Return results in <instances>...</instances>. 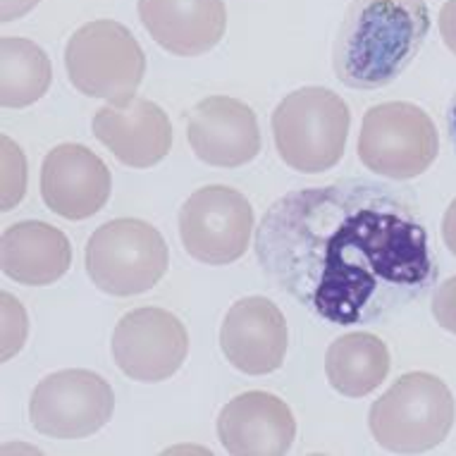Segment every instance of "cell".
Returning <instances> with one entry per match:
<instances>
[{
    "label": "cell",
    "instance_id": "ac0fdd59",
    "mask_svg": "<svg viewBox=\"0 0 456 456\" xmlns=\"http://www.w3.org/2000/svg\"><path fill=\"white\" fill-rule=\"evenodd\" d=\"M389 373V352L380 337L349 332L337 337L325 354V375L335 392L359 399L380 387Z\"/></svg>",
    "mask_w": 456,
    "mask_h": 456
},
{
    "label": "cell",
    "instance_id": "484cf974",
    "mask_svg": "<svg viewBox=\"0 0 456 456\" xmlns=\"http://www.w3.org/2000/svg\"><path fill=\"white\" fill-rule=\"evenodd\" d=\"M447 132L452 139V146L456 149V96L452 98V103L447 108Z\"/></svg>",
    "mask_w": 456,
    "mask_h": 456
},
{
    "label": "cell",
    "instance_id": "8992f818",
    "mask_svg": "<svg viewBox=\"0 0 456 456\" xmlns=\"http://www.w3.org/2000/svg\"><path fill=\"white\" fill-rule=\"evenodd\" d=\"M170 265L163 234L136 217H118L86 241V273L110 297H136L156 287Z\"/></svg>",
    "mask_w": 456,
    "mask_h": 456
},
{
    "label": "cell",
    "instance_id": "d6986e66",
    "mask_svg": "<svg viewBox=\"0 0 456 456\" xmlns=\"http://www.w3.org/2000/svg\"><path fill=\"white\" fill-rule=\"evenodd\" d=\"M51 58L29 38L3 37L0 41V103L27 108L45 96L51 86Z\"/></svg>",
    "mask_w": 456,
    "mask_h": 456
},
{
    "label": "cell",
    "instance_id": "d4e9b609",
    "mask_svg": "<svg viewBox=\"0 0 456 456\" xmlns=\"http://www.w3.org/2000/svg\"><path fill=\"white\" fill-rule=\"evenodd\" d=\"M442 240H444L449 251L456 256V199L449 203L444 220H442Z\"/></svg>",
    "mask_w": 456,
    "mask_h": 456
},
{
    "label": "cell",
    "instance_id": "44dd1931",
    "mask_svg": "<svg viewBox=\"0 0 456 456\" xmlns=\"http://www.w3.org/2000/svg\"><path fill=\"white\" fill-rule=\"evenodd\" d=\"M0 361H10L27 342L29 318L20 301L10 292L0 294Z\"/></svg>",
    "mask_w": 456,
    "mask_h": 456
},
{
    "label": "cell",
    "instance_id": "52a82bcc",
    "mask_svg": "<svg viewBox=\"0 0 456 456\" xmlns=\"http://www.w3.org/2000/svg\"><path fill=\"white\" fill-rule=\"evenodd\" d=\"M440 139L430 115L404 101L368 108L361 122L359 158L368 170L389 180H413L435 163Z\"/></svg>",
    "mask_w": 456,
    "mask_h": 456
},
{
    "label": "cell",
    "instance_id": "3957f363",
    "mask_svg": "<svg viewBox=\"0 0 456 456\" xmlns=\"http://www.w3.org/2000/svg\"><path fill=\"white\" fill-rule=\"evenodd\" d=\"M270 125L284 165L297 173L318 175L345 156L352 112L332 89L304 86L277 103Z\"/></svg>",
    "mask_w": 456,
    "mask_h": 456
},
{
    "label": "cell",
    "instance_id": "4fadbf2b",
    "mask_svg": "<svg viewBox=\"0 0 456 456\" xmlns=\"http://www.w3.org/2000/svg\"><path fill=\"white\" fill-rule=\"evenodd\" d=\"M289 330L277 304L247 297L230 306L220 328V349L227 363L247 375H268L282 368Z\"/></svg>",
    "mask_w": 456,
    "mask_h": 456
},
{
    "label": "cell",
    "instance_id": "ffe728a7",
    "mask_svg": "<svg viewBox=\"0 0 456 456\" xmlns=\"http://www.w3.org/2000/svg\"><path fill=\"white\" fill-rule=\"evenodd\" d=\"M0 208L12 210L27 191V158L10 136H0Z\"/></svg>",
    "mask_w": 456,
    "mask_h": 456
},
{
    "label": "cell",
    "instance_id": "2e32d148",
    "mask_svg": "<svg viewBox=\"0 0 456 456\" xmlns=\"http://www.w3.org/2000/svg\"><path fill=\"white\" fill-rule=\"evenodd\" d=\"M136 10L151 38L182 58L213 51L227 29L224 0H139Z\"/></svg>",
    "mask_w": 456,
    "mask_h": 456
},
{
    "label": "cell",
    "instance_id": "ba28073f",
    "mask_svg": "<svg viewBox=\"0 0 456 456\" xmlns=\"http://www.w3.org/2000/svg\"><path fill=\"white\" fill-rule=\"evenodd\" d=\"M110 382L94 370L68 368L45 375L29 399L31 426L55 440H82L112 419Z\"/></svg>",
    "mask_w": 456,
    "mask_h": 456
},
{
    "label": "cell",
    "instance_id": "5bb4252c",
    "mask_svg": "<svg viewBox=\"0 0 456 456\" xmlns=\"http://www.w3.org/2000/svg\"><path fill=\"white\" fill-rule=\"evenodd\" d=\"M94 136L127 167H153L170 153L173 127L160 105L149 98L98 108L91 122Z\"/></svg>",
    "mask_w": 456,
    "mask_h": 456
},
{
    "label": "cell",
    "instance_id": "30bf717a",
    "mask_svg": "<svg viewBox=\"0 0 456 456\" xmlns=\"http://www.w3.org/2000/svg\"><path fill=\"white\" fill-rule=\"evenodd\" d=\"M189 354V332L165 308H136L118 321L112 359L136 382H163L182 368Z\"/></svg>",
    "mask_w": 456,
    "mask_h": 456
},
{
    "label": "cell",
    "instance_id": "603a6c76",
    "mask_svg": "<svg viewBox=\"0 0 456 456\" xmlns=\"http://www.w3.org/2000/svg\"><path fill=\"white\" fill-rule=\"evenodd\" d=\"M437 27H440V37L449 51L456 55V0H447L440 10L437 17Z\"/></svg>",
    "mask_w": 456,
    "mask_h": 456
},
{
    "label": "cell",
    "instance_id": "277c9868",
    "mask_svg": "<svg viewBox=\"0 0 456 456\" xmlns=\"http://www.w3.org/2000/svg\"><path fill=\"white\" fill-rule=\"evenodd\" d=\"M454 396L433 373L402 375L370 406L368 426L375 442L396 454H420L447 440L454 426Z\"/></svg>",
    "mask_w": 456,
    "mask_h": 456
},
{
    "label": "cell",
    "instance_id": "cb8c5ba5",
    "mask_svg": "<svg viewBox=\"0 0 456 456\" xmlns=\"http://www.w3.org/2000/svg\"><path fill=\"white\" fill-rule=\"evenodd\" d=\"M41 0H0V20L3 22H12V20H20L27 12L37 8Z\"/></svg>",
    "mask_w": 456,
    "mask_h": 456
},
{
    "label": "cell",
    "instance_id": "7c38bea8",
    "mask_svg": "<svg viewBox=\"0 0 456 456\" xmlns=\"http://www.w3.org/2000/svg\"><path fill=\"white\" fill-rule=\"evenodd\" d=\"M108 165L86 146L61 143L48 151L41 165V199L65 220L96 216L110 199Z\"/></svg>",
    "mask_w": 456,
    "mask_h": 456
},
{
    "label": "cell",
    "instance_id": "9c48e42d",
    "mask_svg": "<svg viewBox=\"0 0 456 456\" xmlns=\"http://www.w3.org/2000/svg\"><path fill=\"white\" fill-rule=\"evenodd\" d=\"M254 232V210L247 196L213 184L189 196L180 210V237L191 258L227 265L247 254Z\"/></svg>",
    "mask_w": 456,
    "mask_h": 456
},
{
    "label": "cell",
    "instance_id": "7402d4cb",
    "mask_svg": "<svg viewBox=\"0 0 456 456\" xmlns=\"http://www.w3.org/2000/svg\"><path fill=\"white\" fill-rule=\"evenodd\" d=\"M433 318L442 330L456 335V277H449L447 282L437 287L433 299Z\"/></svg>",
    "mask_w": 456,
    "mask_h": 456
},
{
    "label": "cell",
    "instance_id": "5b68a950",
    "mask_svg": "<svg viewBox=\"0 0 456 456\" xmlns=\"http://www.w3.org/2000/svg\"><path fill=\"white\" fill-rule=\"evenodd\" d=\"M65 69L84 96L125 103L146 75V55L125 24L94 20L82 24L65 45Z\"/></svg>",
    "mask_w": 456,
    "mask_h": 456
},
{
    "label": "cell",
    "instance_id": "e0dca14e",
    "mask_svg": "<svg viewBox=\"0 0 456 456\" xmlns=\"http://www.w3.org/2000/svg\"><path fill=\"white\" fill-rule=\"evenodd\" d=\"M0 263L10 280L29 287H45L68 273L72 265V247L58 227L24 220L3 232Z\"/></svg>",
    "mask_w": 456,
    "mask_h": 456
},
{
    "label": "cell",
    "instance_id": "6da1fadb",
    "mask_svg": "<svg viewBox=\"0 0 456 456\" xmlns=\"http://www.w3.org/2000/svg\"><path fill=\"white\" fill-rule=\"evenodd\" d=\"M254 248L277 289L332 325L389 318L437 280L416 206L370 180L280 196L256 230Z\"/></svg>",
    "mask_w": 456,
    "mask_h": 456
},
{
    "label": "cell",
    "instance_id": "7a4b0ae2",
    "mask_svg": "<svg viewBox=\"0 0 456 456\" xmlns=\"http://www.w3.org/2000/svg\"><path fill=\"white\" fill-rule=\"evenodd\" d=\"M430 31L426 0H352L335 41V75L349 89H382L416 58Z\"/></svg>",
    "mask_w": 456,
    "mask_h": 456
},
{
    "label": "cell",
    "instance_id": "9a60e30c",
    "mask_svg": "<svg viewBox=\"0 0 456 456\" xmlns=\"http://www.w3.org/2000/svg\"><path fill=\"white\" fill-rule=\"evenodd\" d=\"M217 437L234 456H282L292 449L297 420L280 396L244 392L223 406Z\"/></svg>",
    "mask_w": 456,
    "mask_h": 456
},
{
    "label": "cell",
    "instance_id": "8fae6325",
    "mask_svg": "<svg viewBox=\"0 0 456 456\" xmlns=\"http://www.w3.org/2000/svg\"><path fill=\"white\" fill-rule=\"evenodd\" d=\"M187 139L199 160L213 167H241L261 153L256 112L232 96H208L191 108Z\"/></svg>",
    "mask_w": 456,
    "mask_h": 456
}]
</instances>
